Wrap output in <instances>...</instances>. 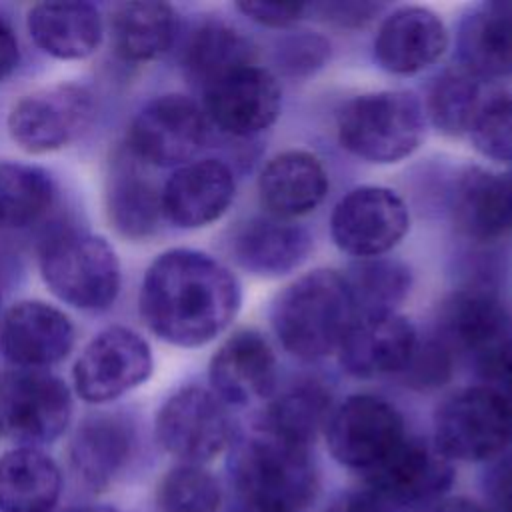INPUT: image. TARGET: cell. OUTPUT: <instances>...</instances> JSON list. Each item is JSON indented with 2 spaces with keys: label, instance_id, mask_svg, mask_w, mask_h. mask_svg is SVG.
<instances>
[{
  "label": "cell",
  "instance_id": "cell-31",
  "mask_svg": "<svg viewBox=\"0 0 512 512\" xmlns=\"http://www.w3.org/2000/svg\"><path fill=\"white\" fill-rule=\"evenodd\" d=\"M182 64L188 80L200 90H206L232 70L254 64V48L250 40L230 24L210 20L190 34Z\"/></svg>",
  "mask_w": 512,
  "mask_h": 512
},
{
  "label": "cell",
  "instance_id": "cell-8",
  "mask_svg": "<svg viewBox=\"0 0 512 512\" xmlns=\"http://www.w3.org/2000/svg\"><path fill=\"white\" fill-rule=\"evenodd\" d=\"M72 416L68 386L42 370L0 374V436L38 448L62 436Z\"/></svg>",
  "mask_w": 512,
  "mask_h": 512
},
{
  "label": "cell",
  "instance_id": "cell-5",
  "mask_svg": "<svg viewBox=\"0 0 512 512\" xmlns=\"http://www.w3.org/2000/svg\"><path fill=\"white\" fill-rule=\"evenodd\" d=\"M40 272L54 296L82 310L108 308L120 290V264L100 236L66 232L46 242Z\"/></svg>",
  "mask_w": 512,
  "mask_h": 512
},
{
  "label": "cell",
  "instance_id": "cell-28",
  "mask_svg": "<svg viewBox=\"0 0 512 512\" xmlns=\"http://www.w3.org/2000/svg\"><path fill=\"white\" fill-rule=\"evenodd\" d=\"M132 448L128 424L116 416L84 420L70 442V464L78 478L94 488H108L124 468Z\"/></svg>",
  "mask_w": 512,
  "mask_h": 512
},
{
  "label": "cell",
  "instance_id": "cell-9",
  "mask_svg": "<svg viewBox=\"0 0 512 512\" xmlns=\"http://www.w3.org/2000/svg\"><path fill=\"white\" fill-rule=\"evenodd\" d=\"M156 438L180 464L202 466L234 440L228 406L212 390L182 388L158 410Z\"/></svg>",
  "mask_w": 512,
  "mask_h": 512
},
{
  "label": "cell",
  "instance_id": "cell-41",
  "mask_svg": "<svg viewBox=\"0 0 512 512\" xmlns=\"http://www.w3.org/2000/svg\"><path fill=\"white\" fill-rule=\"evenodd\" d=\"M308 14H316L318 20L338 26V28H358L370 22L380 10L382 4L378 2H320V4H306Z\"/></svg>",
  "mask_w": 512,
  "mask_h": 512
},
{
  "label": "cell",
  "instance_id": "cell-12",
  "mask_svg": "<svg viewBox=\"0 0 512 512\" xmlns=\"http://www.w3.org/2000/svg\"><path fill=\"white\" fill-rule=\"evenodd\" d=\"M94 118L92 94L60 84L24 96L8 114V132L26 152L42 154L70 144Z\"/></svg>",
  "mask_w": 512,
  "mask_h": 512
},
{
  "label": "cell",
  "instance_id": "cell-15",
  "mask_svg": "<svg viewBox=\"0 0 512 512\" xmlns=\"http://www.w3.org/2000/svg\"><path fill=\"white\" fill-rule=\"evenodd\" d=\"M202 92L206 118L230 136L260 134L280 116V84L256 62L232 70Z\"/></svg>",
  "mask_w": 512,
  "mask_h": 512
},
{
  "label": "cell",
  "instance_id": "cell-37",
  "mask_svg": "<svg viewBox=\"0 0 512 512\" xmlns=\"http://www.w3.org/2000/svg\"><path fill=\"white\" fill-rule=\"evenodd\" d=\"M468 134L482 156L512 162V92L486 98Z\"/></svg>",
  "mask_w": 512,
  "mask_h": 512
},
{
  "label": "cell",
  "instance_id": "cell-19",
  "mask_svg": "<svg viewBox=\"0 0 512 512\" xmlns=\"http://www.w3.org/2000/svg\"><path fill=\"white\" fill-rule=\"evenodd\" d=\"M4 356L22 370H40L66 358L74 344V328L58 308L26 300L12 306L0 328Z\"/></svg>",
  "mask_w": 512,
  "mask_h": 512
},
{
  "label": "cell",
  "instance_id": "cell-4",
  "mask_svg": "<svg viewBox=\"0 0 512 512\" xmlns=\"http://www.w3.org/2000/svg\"><path fill=\"white\" fill-rule=\"evenodd\" d=\"M424 112L406 90L360 94L338 114V142L352 156L372 164L408 158L422 142Z\"/></svg>",
  "mask_w": 512,
  "mask_h": 512
},
{
  "label": "cell",
  "instance_id": "cell-6",
  "mask_svg": "<svg viewBox=\"0 0 512 512\" xmlns=\"http://www.w3.org/2000/svg\"><path fill=\"white\" fill-rule=\"evenodd\" d=\"M432 444L450 462H492L512 444V412L484 386L464 388L438 406Z\"/></svg>",
  "mask_w": 512,
  "mask_h": 512
},
{
  "label": "cell",
  "instance_id": "cell-10",
  "mask_svg": "<svg viewBox=\"0 0 512 512\" xmlns=\"http://www.w3.org/2000/svg\"><path fill=\"white\" fill-rule=\"evenodd\" d=\"M410 214L386 186H358L338 200L330 216L334 244L360 260L390 252L406 236Z\"/></svg>",
  "mask_w": 512,
  "mask_h": 512
},
{
  "label": "cell",
  "instance_id": "cell-35",
  "mask_svg": "<svg viewBox=\"0 0 512 512\" xmlns=\"http://www.w3.org/2000/svg\"><path fill=\"white\" fill-rule=\"evenodd\" d=\"M54 196L50 176L36 166L0 162V226L24 228L36 222Z\"/></svg>",
  "mask_w": 512,
  "mask_h": 512
},
{
  "label": "cell",
  "instance_id": "cell-27",
  "mask_svg": "<svg viewBox=\"0 0 512 512\" xmlns=\"http://www.w3.org/2000/svg\"><path fill=\"white\" fill-rule=\"evenodd\" d=\"M62 492L58 464L40 448L0 456V512H54Z\"/></svg>",
  "mask_w": 512,
  "mask_h": 512
},
{
  "label": "cell",
  "instance_id": "cell-29",
  "mask_svg": "<svg viewBox=\"0 0 512 512\" xmlns=\"http://www.w3.org/2000/svg\"><path fill=\"white\" fill-rule=\"evenodd\" d=\"M112 42L124 60L148 62L166 52L176 36L178 18L164 2H124L112 12Z\"/></svg>",
  "mask_w": 512,
  "mask_h": 512
},
{
  "label": "cell",
  "instance_id": "cell-14",
  "mask_svg": "<svg viewBox=\"0 0 512 512\" xmlns=\"http://www.w3.org/2000/svg\"><path fill=\"white\" fill-rule=\"evenodd\" d=\"M362 478L364 488L396 510L426 506L444 498L454 482V468L434 444L408 434L386 460Z\"/></svg>",
  "mask_w": 512,
  "mask_h": 512
},
{
  "label": "cell",
  "instance_id": "cell-26",
  "mask_svg": "<svg viewBox=\"0 0 512 512\" xmlns=\"http://www.w3.org/2000/svg\"><path fill=\"white\" fill-rule=\"evenodd\" d=\"M28 32L46 54L78 60L98 50L102 20L86 2H40L28 12Z\"/></svg>",
  "mask_w": 512,
  "mask_h": 512
},
{
  "label": "cell",
  "instance_id": "cell-2",
  "mask_svg": "<svg viewBox=\"0 0 512 512\" xmlns=\"http://www.w3.org/2000/svg\"><path fill=\"white\" fill-rule=\"evenodd\" d=\"M228 476L240 512H304L318 494L310 450L260 428L232 440Z\"/></svg>",
  "mask_w": 512,
  "mask_h": 512
},
{
  "label": "cell",
  "instance_id": "cell-23",
  "mask_svg": "<svg viewBox=\"0 0 512 512\" xmlns=\"http://www.w3.org/2000/svg\"><path fill=\"white\" fill-rule=\"evenodd\" d=\"M258 192L268 216L282 220L300 218L316 210L324 200L328 174L314 154L286 150L262 168Z\"/></svg>",
  "mask_w": 512,
  "mask_h": 512
},
{
  "label": "cell",
  "instance_id": "cell-11",
  "mask_svg": "<svg viewBox=\"0 0 512 512\" xmlns=\"http://www.w3.org/2000/svg\"><path fill=\"white\" fill-rule=\"evenodd\" d=\"M204 110L180 94H164L148 102L132 120L128 150L152 166H184L206 142Z\"/></svg>",
  "mask_w": 512,
  "mask_h": 512
},
{
  "label": "cell",
  "instance_id": "cell-45",
  "mask_svg": "<svg viewBox=\"0 0 512 512\" xmlns=\"http://www.w3.org/2000/svg\"><path fill=\"white\" fill-rule=\"evenodd\" d=\"M18 64V40L12 26L0 14V82L6 80Z\"/></svg>",
  "mask_w": 512,
  "mask_h": 512
},
{
  "label": "cell",
  "instance_id": "cell-38",
  "mask_svg": "<svg viewBox=\"0 0 512 512\" xmlns=\"http://www.w3.org/2000/svg\"><path fill=\"white\" fill-rule=\"evenodd\" d=\"M452 352L438 340L418 342L400 378L406 386L416 390H434L450 380Z\"/></svg>",
  "mask_w": 512,
  "mask_h": 512
},
{
  "label": "cell",
  "instance_id": "cell-13",
  "mask_svg": "<svg viewBox=\"0 0 512 512\" xmlns=\"http://www.w3.org/2000/svg\"><path fill=\"white\" fill-rule=\"evenodd\" d=\"M152 352L148 342L122 326L100 332L74 366V386L90 404L110 402L148 380Z\"/></svg>",
  "mask_w": 512,
  "mask_h": 512
},
{
  "label": "cell",
  "instance_id": "cell-43",
  "mask_svg": "<svg viewBox=\"0 0 512 512\" xmlns=\"http://www.w3.org/2000/svg\"><path fill=\"white\" fill-rule=\"evenodd\" d=\"M488 512H512V452H504L486 472L484 478Z\"/></svg>",
  "mask_w": 512,
  "mask_h": 512
},
{
  "label": "cell",
  "instance_id": "cell-16",
  "mask_svg": "<svg viewBox=\"0 0 512 512\" xmlns=\"http://www.w3.org/2000/svg\"><path fill=\"white\" fill-rule=\"evenodd\" d=\"M416 344V330L406 316L398 312L358 314L338 348V362L354 378L400 374Z\"/></svg>",
  "mask_w": 512,
  "mask_h": 512
},
{
  "label": "cell",
  "instance_id": "cell-30",
  "mask_svg": "<svg viewBox=\"0 0 512 512\" xmlns=\"http://www.w3.org/2000/svg\"><path fill=\"white\" fill-rule=\"evenodd\" d=\"M332 410L330 392L316 382H304L276 396L266 406L256 428L296 446L310 448L326 430Z\"/></svg>",
  "mask_w": 512,
  "mask_h": 512
},
{
  "label": "cell",
  "instance_id": "cell-33",
  "mask_svg": "<svg viewBox=\"0 0 512 512\" xmlns=\"http://www.w3.org/2000/svg\"><path fill=\"white\" fill-rule=\"evenodd\" d=\"M358 314L396 312L412 286L410 270L392 258H364L344 274Z\"/></svg>",
  "mask_w": 512,
  "mask_h": 512
},
{
  "label": "cell",
  "instance_id": "cell-17",
  "mask_svg": "<svg viewBox=\"0 0 512 512\" xmlns=\"http://www.w3.org/2000/svg\"><path fill=\"white\" fill-rule=\"evenodd\" d=\"M232 170L214 158L180 166L160 192L162 214L178 228H202L216 222L232 204Z\"/></svg>",
  "mask_w": 512,
  "mask_h": 512
},
{
  "label": "cell",
  "instance_id": "cell-18",
  "mask_svg": "<svg viewBox=\"0 0 512 512\" xmlns=\"http://www.w3.org/2000/svg\"><path fill=\"white\" fill-rule=\"evenodd\" d=\"M208 378L212 392L226 406L264 400L276 384L274 350L256 330H238L212 356Z\"/></svg>",
  "mask_w": 512,
  "mask_h": 512
},
{
  "label": "cell",
  "instance_id": "cell-25",
  "mask_svg": "<svg viewBox=\"0 0 512 512\" xmlns=\"http://www.w3.org/2000/svg\"><path fill=\"white\" fill-rule=\"evenodd\" d=\"M460 66L480 80L512 76V2H482L458 26Z\"/></svg>",
  "mask_w": 512,
  "mask_h": 512
},
{
  "label": "cell",
  "instance_id": "cell-1",
  "mask_svg": "<svg viewBox=\"0 0 512 512\" xmlns=\"http://www.w3.org/2000/svg\"><path fill=\"white\" fill-rule=\"evenodd\" d=\"M240 300V284L224 264L200 250L174 248L146 270L140 314L164 342L196 348L232 324Z\"/></svg>",
  "mask_w": 512,
  "mask_h": 512
},
{
  "label": "cell",
  "instance_id": "cell-36",
  "mask_svg": "<svg viewBox=\"0 0 512 512\" xmlns=\"http://www.w3.org/2000/svg\"><path fill=\"white\" fill-rule=\"evenodd\" d=\"M156 502L162 512H218L222 490L206 468L178 464L162 476Z\"/></svg>",
  "mask_w": 512,
  "mask_h": 512
},
{
  "label": "cell",
  "instance_id": "cell-21",
  "mask_svg": "<svg viewBox=\"0 0 512 512\" xmlns=\"http://www.w3.org/2000/svg\"><path fill=\"white\" fill-rule=\"evenodd\" d=\"M512 322L500 298L484 288H466L450 294L438 316V340L450 352L480 356L510 338Z\"/></svg>",
  "mask_w": 512,
  "mask_h": 512
},
{
  "label": "cell",
  "instance_id": "cell-32",
  "mask_svg": "<svg viewBox=\"0 0 512 512\" xmlns=\"http://www.w3.org/2000/svg\"><path fill=\"white\" fill-rule=\"evenodd\" d=\"M108 212L114 226L132 238L148 236L158 224V216L162 214L160 194L142 178L132 160H120L112 168Z\"/></svg>",
  "mask_w": 512,
  "mask_h": 512
},
{
  "label": "cell",
  "instance_id": "cell-39",
  "mask_svg": "<svg viewBox=\"0 0 512 512\" xmlns=\"http://www.w3.org/2000/svg\"><path fill=\"white\" fill-rule=\"evenodd\" d=\"M480 386L512 412V336L476 356Z\"/></svg>",
  "mask_w": 512,
  "mask_h": 512
},
{
  "label": "cell",
  "instance_id": "cell-42",
  "mask_svg": "<svg viewBox=\"0 0 512 512\" xmlns=\"http://www.w3.org/2000/svg\"><path fill=\"white\" fill-rule=\"evenodd\" d=\"M236 8L248 20L266 28H290L308 14L306 4L284 2H238Z\"/></svg>",
  "mask_w": 512,
  "mask_h": 512
},
{
  "label": "cell",
  "instance_id": "cell-40",
  "mask_svg": "<svg viewBox=\"0 0 512 512\" xmlns=\"http://www.w3.org/2000/svg\"><path fill=\"white\" fill-rule=\"evenodd\" d=\"M328 44L318 36H296L280 50V64L288 74L304 76L328 60Z\"/></svg>",
  "mask_w": 512,
  "mask_h": 512
},
{
  "label": "cell",
  "instance_id": "cell-47",
  "mask_svg": "<svg viewBox=\"0 0 512 512\" xmlns=\"http://www.w3.org/2000/svg\"><path fill=\"white\" fill-rule=\"evenodd\" d=\"M68 512H120V510L110 508V506H80V508H72Z\"/></svg>",
  "mask_w": 512,
  "mask_h": 512
},
{
  "label": "cell",
  "instance_id": "cell-3",
  "mask_svg": "<svg viewBox=\"0 0 512 512\" xmlns=\"http://www.w3.org/2000/svg\"><path fill=\"white\" fill-rule=\"evenodd\" d=\"M356 316L344 276L334 270H314L278 294L272 328L286 352L314 362L338 352Z\"/></svg>",
  "mask_w": 512,
  "mask_h": 512
},
{
  "label": "cell",
  "instance_id": "cell-44",
  "mask_svg": "<svg viewBox=\"0 0 512 512\" xmlns=\"http://www.w3.org/2000/svg\"><path fill=\"white\" fill-rule=\"evenodd\" d=\"M326 512H394L386 502H382L368 488H358L340 494Z\"/></svg>",
  "mask_w": 512,
  "mask_h": 512
},
{
  "label": "cell",
  "instance_id": "cell-22",
  "mask_svg": "<svg viewBox=\"0 0 512 512\" xmlns=\"http://www.w3.org/2000/svg\"><path fill=\"white\" fill-rule=\"evenodd\" d=\"M458 230L476 242H496L512 236V170H466L452 202Z\"/></svg>",
  "mask_w": 512,
  "mask_h": 512
},
{
  "label": "cell",
  "instance_id": "cell-34",
  "mask_svg": "<svg viewBox=\"0 0 512 512\" xmlns=\"http://www.w3.org/2000/svg\"><path fill=\"white\" fill-rule=\"evenodd\" d=\"M482 80L462 66L446 70L430 88L428 116L446 136L468 134L482 104Z\"/></svg>",
  "mask_w": 512,
  "mask_h": 512
},
{
  "label": "cell",
  "instance_id": "cell-7",
  "mask_svg": "<svg viewBox=\"0 0 512 512\" xmlns=\"http://www.w3.org/2000/svg\"><path fill=\"white\" fill-rule=\"evenodd\" d=\"M324 436L332 458L364 476L386 460L408 432L390 402L374 394H354L332 410Z\"/></svg>",
  "mask_w": 512,
  "mask_h": 512
},
{
  "label": "cell",
  "instance_id": "cell-20",
  "mask_svg": "<svg viewBox=\"0 0 512 512\" xmlns=\"http://www.w3.org/2000/svg\"><path fill=\"white\" fill-rule=\"evenodd\" d=\"M448 48L442 18L424 6L392 10L374 38V58L390 74L408 76L432 66Z\"/></svg>",
  "mask_w": 512,
  "mask_h": 512
},
{
  "label": "cell",
  "instance_id": "cell-46",
  "mask_svg": "<svg viewBox=\"0 0 512 512\" xmlns=\"http://www.w3.org/2000/svg\"><path fill=\"white\" fill-rule=\"evenodd\" d=\"M430 512H488V508L468 496H444L432 504Z\"/></svg>",
  "mask_w": 512,
  "mask_h": 512
},
{
  "label": "cell",
  "instance_id": "cell-24",
  "mask_svg": "<svg viewBox=\"0 0 512 512\" xmlns=\"http://www.w3.org/2000/svg\"><path fill=\"white\" fill-rule=\"evenodd\" d=\"M312 250V236L292 220L260 216L246 222L232 244L236 262L264 278H276L300 268Z\"/></svg>",
  "mask_w": 512,
  "mask_h": 512
}]
</instances>
